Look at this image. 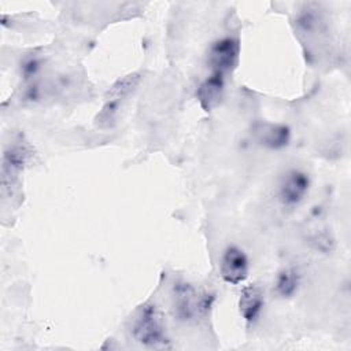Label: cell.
Returning a JSON list of instances; mask_svg holds the SVG:
<instances>
[{"label":"cell","mask_w":351,"mask_h":351,"mask_svg":"<svg viewBox=\"0 0 351 351\" xmlns=\"http://www.w3.org/2000/svg\"><path fill=\"white\" fill-rule=\"evenodd\" d=\"M310 188V178L304 171L289 170L280 184L278 196L284 206L292 207L299 204Z\"/></svg>","instance_id":"obj_5"},{"label":"cell","mask_w":351,"mask_h":351,"mask_svg":"<svg viewBox=\"0 0 351 351\" xmlns=\"http://www.w3.org/2000/svg\"><path fill=\"white\" fill-rule=\"evenodd\" d=\"M221 276L229 284H241L248 276V258L236 245H229L221 258Z\"/></svg>","instance_id":"obj_4"},{"label":"cell","mask_w":351,"mask_h":351,"mask_svg":"<svg viewBox=\"0 0 351 351\" xmlns=\"http://www.w3.org/2000/svg\"><path fill=\"white\" fill-rule=\"evenodd\" d=\"M300 284V274L295 267L282 269L276 278V292L281 298H291Z\"/></svg>","instance_id":"obj_11"},{"label":"cell","mask_w":351,"mask_h":351,"mask_svg":"<svg viewBox=\"0 0 351 351\" xmlns=\"http://www.w3.org/2000/svg\"><path fill=\"white\" fill-rule=\"evenodd\" d=\"M29 156V151L22 144H14L10 145L3 156V174L1 181L4 189H11L12 182L16 180L19 171L23 169V165L26 163Z\"/></svg>","instance_id":"obj_7"},{"label":"cell","mask_w":351,"mask_h":351,"mask_svg":"<svg viewBox=\"0 0 351 351\" xmlns=\"http://www.w3.org/2000/svg\"><path fill=\"white\" fill-rule=\"evenodd\" d=\"M263 292L262 289L255 285L250 284L241 289L239 298V310L243 318L248 322H252L258 318L262 307H263Z\"/></svg>","instance_id":"obj_9"},{"label":"cell","mask_w":351,"mask_h":351,"mask_svg":"<svg viewBox=\"0 0 351 351\" xmlns=\"http://www.w3.org/2000/svg\"><path fill=\"white\" fill-rule=\"evenodd\" d=\"M171 300L174 315L184 322L195 321L207 308V299L202 298L199 292L185 281H178L173 285Z\"/></svg>","instance_id":"obj_2"},{"label":"cell","mask_w":351,"mask_h":351,"mask_svg":"<svg viewBox=\"0 0 351 351\" xmlns=\"http://www.w3.org/2000/svg\"><path fill=\"white\" fill-rule=\"evenodd\" d=\"M165 322L160 311L155 304L143 306L133 322H132V336L133 339L149 348H163L167 347L169 339L165 330Z\"/></svg>","instance_id":"obj_1"},{"label":"cell","mask_w":351,"mask_h":351,"mask_svg":"<svg viewBox=\"0 0 351 351\" xmlns=\"http://www.w3.org/2000/svg\"><path fill=\"white\" fill-rule=\"evenodd\" d=\"M252 137L255 141L270 149H280L288 145L291 138L289 128L281 123L256 122L252 126Z\"/></svg>","instance_id":"obj_6"},{"label":"cell","mask_w":351,"mask_h":351,"mask_svg":"<svg viewBox=\"0 0 351 351\" xmlns=\"http://www.w3.org/2000/svg\"><path fill=\"white\" fill-rule=\"evenodd\" d=\"M223 89H225V75L218 73H211V75L207 77L200 84L196 92L202 108L206 111H211L213 108H215L223 97Z\"/></svg>","instance_id":"obj_8"},{"label":"cell","mask_w":351,"mask_h":351,"mask_svg":"<svg viewBox=\"0 0 351 351\" xmlns=\"http://www.w3.org/2000/svg\"><path fill=\"white\" fill-rule=\"evenodd\" d=\"M240 45L239 41L233 37H223L217 40L208 49L207 63L211 67L213 73L225 75L230 73L239 62Z\"/></svg>","instance_id":"obj_3"},{"label":"cell","mask_w":351,"mask_h":351,"mask_svg":"<svg viewBox=\"0 0 351 351\" xmlns=\"http://www.w3.org/2000/svg\"><path fill=\"white\" fill-rule=\"evenodd\" d=\"M140 80H141V77L138 73H132V74H128V75L119 78L107 90L106 101H114V103L122 101L137 88Z\"/></svg>","instance_id":"obj_10"}]
</instances>
